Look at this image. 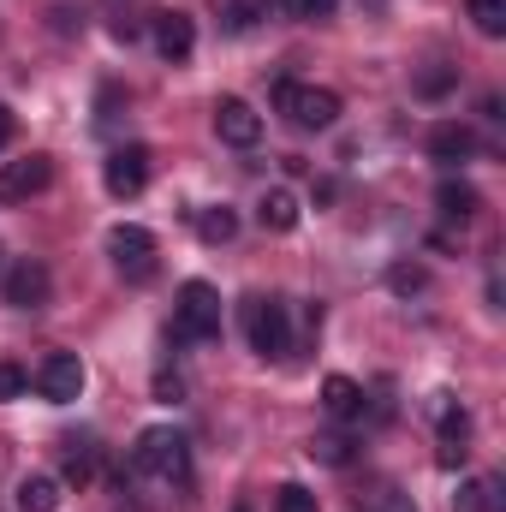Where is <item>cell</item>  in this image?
<instances>
[{
	"mask_svg": "<svg viewBox=\"0 0 506 512\" xmlns=\"http://www.w3.org/2000/svg\"><path fill=\"white\" fill-rule=\"evenodd\" d=\"M221 334V292L209 280H185L173 304V340H215Z\"/></svg>",
	"mask_w": 506,
	"mask_h": 512,
	"instance_id": "cell-1",
	"label": "cell"
},
{
	"mask_svg": "<svg viewBox=\"0 0 506 512\" xmlns=\"http://www.w3.org/2000/svg\"><path fill=\"white\" fill-rule=\"evenodd\" d=\"M239 322H245V340H251L256 358H286L292 352V328H286V304L280 298H245Z\"/></svg>",
	"mask_w": 506,
	"mask_h": 512,
	"instance_id": "cell-2",
	"label": "cell"
},
{
	"mask_svg": "<svg viewBox=\"0 0 506 512\" xmlns=\"http://www.w3.org/2000/svg\"><path fill=\"white\" fill-rule=\"evenodd\" d=\"M274 108H280L292 126H304V131H328L334 120H340V96H334V90L292 84V78H280V84H274Z\"/></svg>",
	"mask_w": 506,
	"mask_h": 512,
	"instance_id": "cell-3",
	"label": "cell"
},
{
	"mask_svg": "<svg viewBox=\"0 0 506 512\" xmlns=\"http://www.w3.org/2000/svg\"><path fill=\"white\" fill-rule=\"evenodd\" d=\"M131 471H137V477L179 483V477H185V435H179V429H143L137 447H131Z\"/></svg>",
	"mask_w": 506,
	"mask_h": 512,
	"instance_id": "cell-4",
	"label": "cell"
},
{
	"mask_svg": "<svg viewBox=\"0 0 506 512\" xmlns=\"http://www.w3.org/2000/svg\"><path fill=\"white\" fill-rule=\"evenodd\" d=\"M0 298H6L12 310H42V304L54 298V274H48L36 256H24V262H12V268H6Z\"/></svg>",
	"mask_w": 506,
	"mask_h": 512,
	"instance_id": "cell-5",
	"label": "cell"
},
{
	"mask_svg": "<svg viewBox=\"0 0 506 512\" xmlns=\"http://www.w3.org/2000/svg\"><path fill=\"white\" fill-rule=\"evenodd\" d=\"M36 393H42L48 405H72V399L84 393V364H78V352H48V358L36 364Z\"/></svg>",
	"mask_w": 506,
	"mask_h": 512,
	"instance_id": "cell-6",
	"label": "cell"
},
{
	"mask_svg": "<svg viewBox=\"0 0 506 512\" xmlns=\"http://www.w3.org/2000/svg\"><path fill=\"white\" fill-rule=\"evenodd\" d=\"M108 256L126 280H149L155 274V233L149 227H114L108 233Z\"/></svg>",
	"mask_w": 506,
	"mask_h": 512,
	"instance_id": "cell-7",
	"label": "cell"
},
{
	"mask_svg": "<svg viewBox=\"0 0 506 512\" xmlns=\"http://www.w3.org/2000/svg\"><path fill=\"white\" fill-rule=\"evenodd\" d=\"M48 179H54V161H48V155L6 161V167H0V209H12V203H30L36 191H48Z\"/></svg>",
	"mask_w": 506,
	"mask_h": 512,
	"instance_id": "cell-8",
	"label": "cell"
},
{
	"mask_svg": "<svg viewBox=\"0 0 506 512\" xmlns=\"http://www.w3.org/2000/svg\"><path fill=\"white\" fill-rule=\"evenodd\" d=\"M435 417H441V471H459L471 459V417L453 405V393H435Z\"/></svg>",
	"mask_w": 506,
	"mask_h": 512,
	"instance_id": "cell-9",
	"label": "cell"
},
{
	"mask_svg": "<svg viewBox=\"0 0 506 512\" xmlns=\"http://www.w3.org/2000/svg\"><path fill=\"white\" fill-rule=\"evenodd\" d=\"M149 149L143 143H126V149H114L108 161H102V185L114 191V197H137L143 185H149Z\"/></svg>",
	"mask_w": 506,
	"mask_h": 512,
	"instance_id": "cell-10",
	"label": "cell"
},
{
	"mask_svg": "<svg viewBox=\"0 0 506 512\" xmlns=\"http://www.w3.org/2000/svg\"><path fill=\"white\" fill-rule=\"evenodd\" d=\"M149 36H155V54L161 60H191V48H197V24H191V12H149Z\"/></svg>",
	"mask_w": 506,
	"mask_h": 512,
	"instance_id": "cell-11",
	"label": "cell"
},
{
	"mask_svg": "<svg viewBox=\"0 0 506 512\" xmlns=\"http://www.w3.org/2000/svg\"><path fill=\"white\" fill-rule=\"evenodd\" d=\"M215 131H221V143L251 149L256 137H262V114H256L251 102H239V96H221L215 102Z\"/></svg>",
	"mask_w": 506,
	"mask_h": 512,
	"instance_id": "cell-12",
	"label": "cell"
},
{
	"mask_svg": "<svg viewBox=\"0 0 506 512\" xmlns=\"http://www.w3.org/2000/svg\"><path fill=\"white\" fill-rule=\"evenodd\" d=\"M429 155H435V161H447V167H459V161H471V155H477V131L459 126V120H447V126L429 131Z\"/></svg>",
	"mask_w": 506,
	"mask_h": 512,
	"instance_id": "cell-13",
	"label": "cell"
},
{
	"mask_svg": "<svg viewBox=\"0 0 506 512\" xmlns=\"http://www.w3.org/2000/svg\"><path fill=\"white\" fill-rule=\"evenodd\" d=\"M256 221H262V233H292V227H298V197H292L286 185L262 191V203H256Z\"/></svg>",
	"mask_w": 506,
	"mask_h": 512,
	"instance_id": "cell-14",
	"label": "cell"
},
{
	"mask_svg": "<svg viewBox=\"0 0 506 512\" xmlns=\"http://www.w3.org/2000/svg\"><path fill=\"white\" fill-rule=\"evenodd\" d=\"M435 209H441L447 221H471V215L483 209V197H477V185H465V179H441V191H435Z\"/></svg>",
	"mask_w": 506,
	"mask_h": 512,
	"instance_id": "cell-15",
	"label": "cell"
},
{
	"mask_svg": "<svg viewBox=\"0 0 506 512\" xmlns=\"http://www.w3.org/2000/svg\"><path fill=\"white\" fill-rule=\"evenodd\" d=\"M322 405H328V417L352 423V417L364 411V387L352 382V376H328V382H322Z\"/></svg>",
	"mask_w": 506,
	"mask_h": 512,
	"instance_id": "cell-16",
	"label": "cell"
},
{
	"mask_svg": "<svg viewBox=\"0 0 506 512\" xmlns=\"http://www.w3.org/2000/svg\"><path fill=\"white\" fill-rule=\"evenodd\" d=\"M495 507H501V483H489V477H471L453 495V512H495Z\"/></svg>",
	"mask_w": 506,
	"mask_h": 512,
	"instance_id": "cell-17",
	"label": "cell"
},
{
	"mask_svg": "<svg viewBox=\"0 0 506 512\" xmlns=\"http://www.w3.org/2000/svg\"><path fill=\"white\" fill-rule=\"evenodd\" d=\"M233 233H239V215H233L227 203H215V209L197 215V239H203V245H227Z\"/></svg>",
	"mask_w": 506,
	"mask_h": 512,
	"instance_id": "cell-18",
	"label": "cell"
},
{
	"mask_svg": "<svg viewBox=\"0 0 506 512\" xmlns=\"http://www.w3.org/2000/svg\"><path fill=\"white\" fill-rule=\"evenodd\" d=\"M60 507V483L54 477H24L18 483V512H54Z\"/></svg>",
	"mask_w": 506,
	"mask_h": 512,
	"instance_id": "cell-19",
	"label": "cell"
},
{
	"mask_svg": "<svg viewBox=\"0 0 506 512\" xmlns=\"http://www.w3.org/2000/svg\"><path fill=\"white\" fill-rule=\"evenodd\" d=\"M90 477H96V447H90V441H66V483L84 489Z\"/></svg>",
	"mask_w": 506,
	"mask_h": 512,
	"instance_id": "cell-20",
	"label": "cell"
},
{
	"mask_svg": "<svg viewBox=\"0 0 506 512\" xmlns=\"http://www.w3.org/2000/svg\"><path fill=\"white\" fill-rule=\"evenodd\" d=\"M387 286H393L399 298H411V292L429 286V268H423V262H393V268H387Z\"/></svg>",
	"mask_w": 506,
	"mask_h": 512,
	"instance_id": "cell-21",
	"label": "cell"
},
{
	"mask_svg": "<svg viewBox=\"0 0 506 512\" xmlns=\"http://www.w3.org/2000/svg\"><path fill=\"white\" fill-rule=\"evenodd\" d=\"M471 6V24L483 36H506V0H465Z\"/></svg>",
	"mask_w": 506,
	"mask_h": 512,
	"instance_id": "cell-22",
	"label": "cell"
},
{
	"mask_svg": "<svg viewBox=\"0 0 506 512\" xmlns=\"http://www.w3.org/2000/svg\"><path fill=\"white\" fill-rule=\"evenodd\" d=\"M310 459H322V465H346V459H352V441H346V435H316V441H310Z\"/></svg>",
	"mask_w": 506,
	"mask_h": 512,
	"instance_id": "cell-23",
	"label": "cell"
},
{
	"mask_svg": "<svg viewBox=\"0 0 506 512\" xmlns=\"http://www.w3.org/2000/svg\"><path fill=\"white\" fill-rule=\"evenodd\" d=\"M274 512H316V495L304 483H280L274 489Z\"/></svg>",
	"mask_w": 506,
	"mask_h": 512,
	"instance_id": "cell-24",
	"label": "cell"
},
{
	"mask_svg": "<svg viewBox=\"0 0 506 512\" xmlns=\"http://www.w3.org/2000/svg\"><path fill=\"white\" fill-rule=\"evenodd\" d=\"M370 512H417V501H411L405 489H381V495H376V507H370Z\"/></svg>",
	"mask_w": 506,
	"mask_h": 512,
	"instance_id": "cell-25",
	"label": "cell"
},
{
	"mask_svg": "<svg viewBox=\"0 0 506 512\" xmlns=\"http://www.w3.org/2000/svg\"><path fill=\"white\" fill-rule=\"evenodd\" d=\"M24 387H30V376H24L18 364H0V399H18Z\"/></svg>",
	"mask_w": 506,
	"mask_h": 512,
	"instance_id": "cell-26",
	"label": "cell"
},
{
	"mask_svg": "<svg viewBox=\"0 0 506 512\" xmlns=\"http://www.w3.org/2000/svg\"><path fill=\"white\" fill-rule=\"evenodd\" d=\"M286 6H292V18H334L340 0H286Z\"/></svg>",
	"mask_w": 506,
	"mask_h": 512,
	"instance_id": "cell-27",
	"label": "cell"
},
{
	"mask_svg": "<svg viewBox=\"0 0 506 512\" xmlns=\"http://www.w3.org/2000/svg\"><path fill=\"white\" fill-rule=\"evenodd\" d=\"M441 90H453V72H423L417 78V96H441Z\"/></svg>",
	"mask_w": 506,
	"mask_h": 512,
	"instance_id": "cell-28",
	"label": "cell"
},
{
	"mask_svg": "<svg viewBox=\"0 0 506 512\" xmlns=\"http://www.w3.org/2000/svg\"><path fill=\"white\" fill-rule=\"evenodd\" d=\"M155 399L179 405V399H185V382H179V376H155Z\"/></svg>",
	"mask_w": 506,
	"mask_h": 512,
	"instance_id": "cell-29",
	"label": "cell"
},
{
	"mask_svg": "<svg viewBox=\"0 0 506 512\" xmlns=\"http://www.w3.org/2000/svg\"><path fill=\"white\" fill-rule=\"evenodd\" d=\"M6 143H12V108L0 102V149H6Z\"/></svg>",
	"mask_w": 506,
	"mask_h": 512,
	"instance_id": "cell-30",
	"label": "cell"
},
{
	"mask_svg": "<svg viewBox=\"0 0 506 512\" xmlns=\"http://www.w3.org/2000/svg\"><path fill=\"white\" fill-rule=\"evenodd\" d=\"M233 512H251V507H233Z\"/></svg>",
	"mask_w": 506,
	"mask_h": 512,
	"instance_id": "cell-31",
	"label": "cell"
}]
</instances>
